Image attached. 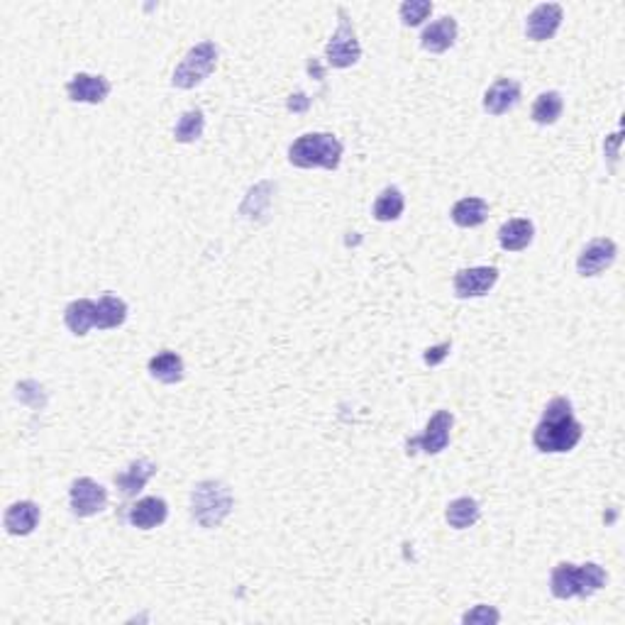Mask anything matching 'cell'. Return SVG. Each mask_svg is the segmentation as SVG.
I'll return each instance as SVG.
<instances>
[{
    "instance_id": "cell-1",
    "label": "cell",
    "mask_w": 625,
    "mask_h": 625,
    "mask_svg": "<svg viewBox=\"0 0 625 625\" xmlns=\"http://www.w3.org/2000/svg\"><path fill=\"white\" fill-rule=\"evenodd\" d=\"M582 435H584V428L574 418L572 403L557 396V399L547 403L545 413L540 418V423L535 425L533 445L540 452L557 455V452H570V449L577 447Z\"/></svg>"
},
{
    "instance_id": "cell-2",
    "label": "cell",
    "mask_w": 625,
    "mask_h": 625,
    "mask_svg": "<svg viewBox=\"0 0 625 625\" xmlns=\"http://www.w3.org/2000/svg\"><path fill=\"white\" fill-rule=\"evenodd\" d=\"M606 582L609 574L596 562H586V564L562 562L553 570L550 591L554 599H589L596 591H601Z\"/></svg>"
},
{
    "instance_id": "cell-3",
    "label": "cell",
    "mask_w": 625,
    "mask_h": 625,
    "mask_svg": "<svg viewBox=\"0 0 625 625\" xmlns=\"http://www.w3.org/2000/svg\"><path fill=\"white\" fill-rule=\"evenodd\" d=\"M345 147L330 132H308L289 147V161L298 168H337Z\"/></svg>"
},
{
    "instance_id": "cell-4",
    "label": "cell",
    "mask_w": 625,
    "mask_h": 625,
    "mask_svg": "<svg viewBox=\"0 0 625 625\" xmlns=\"http://www.w3.org/2000/svg\"><path fill=\"white\" fill-rule=\"evenodd\" d=\"M233 491L227 484L206 479L196 484L191 491V515L201 528H217L227 515L233 514Z\"/></svg>"
},
{
    "instance_id": "cell-5",
    "label": "cell",
    "mask_w": 625,
    "mask_h": 625,
    "mask_svg": "<svg viewBox=\"0 0 625 625\" xmlns=\"http://www.w3.org/2000/svg\"><path fill=\"white\" fill-rule=\"evenodd\" d=\"M217 66V47L213 42H201L196 47L188 49V54L181 59V64L174 69L171 83L177 89H196L201 86L203 81L208 79L213 69Z\"/></svg>"
},
{
    "instance_id": "cell-6",
    "label": "cell",
    "mask_w": 625,
    "mask_h": 625,
    "mask_svg": "<svg viewBox=\"0 0 625 625\" xmlns=\"http://www.w3.org/2000/svg\"><path fill=\"white\" fill-rule=\"evenodd\" d=\"M337 15H340V27L337 33L330 37L328 47H325V59H328L330 66L335 69H350L361 59V44L354 34V27L347 17L345 8H337Z\"/></svg>"
},
{
    "instance_id": "cell-7",
    "label": "cell",
    "mask_w": 625,
    "mask_h": 625,
    "mask_svg": "<svg viewBox=\"0 0 625 625\" xmlns=\"http://www.w3.org/2000/svg\"><path fill=\"white\" fill-rule=\"evenodd\" d=\"M455 425V416L449 410H438L428 425H425V433L413 438V440L406 442V452L410 457L416 452H425V455H440L442 449H447L449 445V430Z\"/></svg>"
},
{
    "instance_id": "cell-8",
    "label": "cell",
    "mask_w": 625,
    "mask_h": 625,
    "mask_svg": "<svg viewBox=\"0 0 625 625\" xmlns=\"http://www.w3.org/2000/svg\"><path fill=\"white\" fill-rule=\"evenodd\" d=\"M69 501H72L73 514L81 515V518H91V515H98L108 508V491L98 481L81 476L72 484Z\"/></svg>"
},
{
    "instance_id": "cell-9",
    "label": "cell",
    "mask_w": 625,
    "mask_h": 625,
    "mask_svg": "<svg viewBox=\"0 0 625 625\" xmlns=\"http://www.w3.org/2000/svg\"><path fill=\"white\" fill-rule=\"evenodd\" d=\"M618 257L616 242L609 240V237H596L582 249V255L577 259V272L579 276H599L601 272H606Z\"/></svg>"
},
{
    "instance_id": "cell-10",
    "label": "cell",
    "mask_w": 625,
    "mask_h": 625,
    "mask_svg": "<svg viewBox=\"0 0 625 625\" xmlns=\"http://www.w3.org/2000/svg\"><path fill=\"white\" fill-rule=\"evenodd\" d=\"M498 281L496 266H472L459 269L455 274V296L457 298H479L486 296Z\"/></svg>"
},
{
    "instance_id": "cell-11",
    "label": "cell",
    "mask_w": 625,
    "mask_h": 625,
    "mask_svg": "<svg viewBox=\"0 0 625 625\" xmlns=\"http://www.w3.org/2000/svg\"><path fill=\"white\" fill-rule=\"evenodd\" d=\"M564 20V10L560 3H540L525 20V34L533 42L553 40Z\"/></svg>"
},
{
    "instance_id": "cell-12",
    "label": "cell",
    "mask_w": 625,
    "mask_h": 625,
    "mask_svg": "<svg viewBox=\"0 0 625 625\" xmlns=\"http://www.w3.org/2000/svg\"><path fill=\"white\" fill-rule=\"evenodd\" d=\"M66 96L73 103H103L111 96V81L105 76H93V73H76L69 83H66Z\"/></svg>"
},
{
    "instance_id": "cell-13",
    "label": "cell",
    "mask_w": 625,
    "mask_h": 625,
    "mask_svg": "<svg viewBox=\"0 0 625 625\" xmlns=\"http://www.w3.org/2000/svg\"><path fill=\"white\" fill-rule=\"evenodd\" d=\"M521 101V83L514 79H498L484 93V111L489 115H504L514 111Z\"/></svg>"
},
{
    "instance_id": "cell-14",
    "label": "cell",
    "mask_w": 625,
    "mask_h": 625,
    "mask_svg": "<svg viewBox=\"0 0 625 625\" xmlns=\"http://www.w3.org/2000/svg\"><path fill=\"white\" fill-rule=\"evenodd\" d=\"M457 20L455 17H440V20H435L433 24H428L423 30V34H420V47L425 49V52H433V54H442V52H447L452 44H455V40H457Z\"/></svg>"
},
{
    "instance_id": "cell-15",
    "label": "cell",
    "mask_w": 625,
    "mask_h": 625,
    "mask_svg": "<svg viewBox=\"0 0 625 625\" xmlns=\"http://www.w3.org/2000/svg\"><path fill=\"white\" fill-rule=\"evenodd\" d=\"M168 518V505L164 498L159 496H147L139 498L132 508L128 511L130 525H135L139 530H152Z\"/></svg>"
},
{
    "instance_id": "cell-16",
    "label": "cell",
    "mask_w": 625,
    "mask_h": 625,
    "mask_svg": "<svg viewBox=\"0 0 625 625\" xmlns=\"http://www.w3.org/2000/svg\"><path fill=\"white\" fill-rule=\"evenodd\" d=\"M40 523V505L34 501H17L5 511V518H3V525L8 530L10 535H30Z\"/></svg>"
},
{
    "instance_id": "cell-17",
    "label": "cell",
    "mask_w": 625,
    "mask_h": 625,
    "mask_svg": "<svg viewBox=\"0 0 625 625\" xmlns=\"http://www.w3.org/2000/svg\"><path fill=\"white\" fill-rule=\"evenodd\" d=\"M154 474H157V465L154 462H149V459H135V462H130L125 472L115 474V484H118L122 496L132 498L145 489V484L152 479Z\"/></svg>"
},
{
    "instance_id": "cell-18",
    "label": "cell",
    "mask_w": 625,
    "mask_h": 625,
    "mask_svg": "<svg viewBox=\"0 0 625 625\" xmlns=\"http://www.w3.org/2000/svg\"><path fill=\"white\" fill-rule=\"evenodd\" d=\"M533 237H535V225L530 223L528 217H514V220L501 225V230H498V245L505 252H523V249H528Z\"/></svg>"
},
{
    "instance_id": "cell-19",
    "label": "cell",
    "mask_w": 625,
    "mask_h": 625,
    "mask_svg": "<svg viewBox=\"0 0 625 625\" xmlns=\"http://www.w3.org/2000/svg\"><path fill=\"white\" fill-rule=\"evenodd\" d=\"M64 325L72 330V335H89L91 328H96V301L79 298L64 308Z\"/></svg>"
},
{
    "instance_id": "cell-20",
    "label": "cell",
    "mask_w": 625,
    "mask_h": 625,
    "mask_svg": "<svg viewBox=\"0 0 625 625\" xmlns=\"http://www.w3.org/2000/svg\"><path fill=\"white\" fill-rule=\"evenodd\" d=\"M147 369L161 384H178L186 374L184 360L177 352H171V350H161L159 354H154Z\"/></svg>"
},
{
    "instance_id": "cell-21",
    "label": "cell",
    "mask_w": 625,
    "mask_h": 625,
    "mask_svg": "<svg viewBox=\"0 0 625 625\" xmlns=\"http://www.w3.org/2000/svg\"><path fill=\"white\" fill-rule=\"evenodd\" d=\"M128 321V303L122 298L105 293L101 301H96V328L98 330H115Z\"/></svg>"
},
{
    "instance_id": "cell-22",
    "label": "cell",
    "mask_w": 625,
    "mask_h": 625,
    "mask_svg": "<svg viewBox=\"0 0 625 625\" xmlns=\"http://www.w3.org/2000/svg\"><path fill=\"white\" fill-rule=\"evenodd\" d=\"M486 217H489V203L476 196L462 198L452 208V223L459 227H479L486 223Z\"/></svg>"
},
{
    "instance_id": "cell-23",
    "label": "cell",
    "mask_w": 625,
    "mask_h": 625,
    "mask_svg": "<svg viewBox=\"0 0 625 625\" xmlns=\"http://www.w3.org/2000/svg\"><path fill=\"white\" fill-rule=\"evenodd\" d=\"M445 518H447L449 528L466 530V528H472L474 523L479 521L481 508H479V504H476V501H474V498H469V496L455 498V501L447 505Z\"/></svg>"
},
{
    "instance_id": "cell-24",
    "label": "cell",
    "mask_w": 625,
    "mask_h": 625,
    "mask_svg": "<svg viewBox=\"0 0 625 625\" xmlns=\"http://www.w3.org/2000/svg\"><path fill=\"white\" fill-rule=\"evenodd\" d=\"M403 208H406L403 193L396 186H389V188L379 193L371 213H374V220H379V223H393V220H399L403 216Z\"/></svg>"
},
{
    "instance_id": "cell-25",
    "label": "cell",
    "mask_w": 625,
    "mask_h": 625,
    "mask_svg": "<svg viewBox=\"0 0 625 625\" xmlns=\"http://www.w3.org/2000/svg\"><path fill=\"white\" fill-rule=\"evenodd\" d=\"M562 111H564V101L557 91H547V93H540L533 103V120L537 125H554V122L562 118Z\"/></svg>"
},
{
    "instance_id": "cell-26",
    "label": "cell",
    "mask_w": 625,
    "mask_h": 625,
    "mask_svg": "<svg viewBox=\"0 0 625 625\" xmlns=\"http://www.w3.org/2000/svg\"><path fill=\"white\" fill-rule=\"evenodd\" d=\"M203 130H206V115L201 108H191L178 118L177 128H174V139L181 145H191L196 139H201Z\"/></svg>"
},
{
    "instance_id": "cell-27",
    "label": "cell",
    "mask_w": 625,
    "mask_h": 625,
    "mask_svg": "<svg viewBox=\"0 0 625 625\" xmlns=\"http://www.w3.org/2000/svg\"><path fill=\"white\" fill-rule=\"evenodd\" d=\"M401 23L406 27H418V24L433 15V3L430 0H406L399 8Z\"/></svg>"
},
{
    "instance_id": "cell-28",
    "label": "cell",
    "mask_w": 625,
    "mask_h": 625,
    "mask_svg": "<svg viewBox=\"0 0 625 625\" xmlns=\"http://www.w3.org/2000/svg\"><path fill=\"white\" fill-rule=\"evenodd\" d=\"M498 620H501V613H498L494 606H486V603H479V606H474L472 611H466L465 616H462V623H479V625H496Z\"/></svg>"
},
{
    "instance_id": "cell-29",
    "label": "cell",
    "mask_w": 625,
    "mask_h": 625,
    "mask_svg": "<svg viewBox=\"0 0 625 625\" xmlns=\"http://www.w3.org/2000/svg\"><path fill=\"white\" fill-rule=\"evenodd\" d=\"M449 350H452V342H442V345L428 347L423 354V361L428 364V367H438V364L447 357Z\"/></svg>"
},
{
    "instance_id": "cell-30",
    "label": "cell",
    "mask_w": 625,
    "mask_h": 625,
    "mask_svg": "<svg viewBox=\"0 0 625 625\" xmlns=\"http://www.w3.org/2000/svg\"><path fill=\"white\" fill-rule=\"evenodd\" d=\"M618 145H620V132H616V135H611L606 139V152H609L611 161L618 159Z\"/></svg>"
},
{
    "instance_id": "cell-31",
    "label": "cell",
    "mask_w": 625,
    "mask_h": 625,
    "mask_svg": "<svg viewBox=\"0 0 625 625\" xmlns=\"http://www.w3.org/2000/svg\"><path fill=\"white\" fill-rule=\"evenodd\" d=\"M311 105V101L303 96V93H296V96H291L289 101V111H305Z\"/></svg>"
}]
</instances>
